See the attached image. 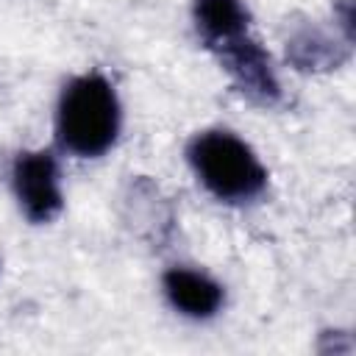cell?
Returning a JSON list of instances; mask_svg holds the SVG:
<instances>
[{"instance_id":"6da1fadb","label":"cell","mask_w":356,"mask_h":356,"mask_svg":"<svg viewBox=\"0 0 356 356\" xmlns=\"http://www.w3.org/2000/svg\"><path fill=\"white\" fill-rule=\"evenodd\" d=\"M120 128L114 89L100 75L75 78L58 103V139L78 156H100L111 147Z\"/></svg>"},{"instance_id":"7a4b0ae2","label":"cell","mask_w":356,"mask_h":356,"mask_svg":"<svg viewBox=\"0 0 356 356\" xmlns=\"http://www.w3.org/2000/svg\"><path fill=\"white\" fill-rule=\"evenodd\" d=\"M189 161L206 189L220 200H248L267 184V172L253 150L225 131L195 136L189 145Z\"/></svg>"},{"instance_id":"3957f363","label":"cell","mask_w":356,"mask_h":356,"mask_svg":"<svg viewBox=\"0 0 356 356\" xmlns=\"http://www.w3.org/2000/svg\"><path fill=\"white\" fill-rule=\"evenodd\" d=\"M14 189L19 206L33 222H47L61 209L58 192V170L47 150L22 153L14 164Z\"/></svg>"},{"instance_id":"277c9868","label":"cell","mask_w":356,"mask_h":356,"mask_svg":"<svg viewBox=\"0 0 356 356\" xmlns=\"http://www.w3.org/2000/svg\"><path fill=\"white\" fill-rule=\"evenodd\" d=\"M220 50H222V58H225L228 70L236 75V81L245 92H250L256 97H275L278 95V83L270 72L267 56L253 42H248L245 33L220 44Z\"/></svg>"},{"instance_id":"5b68a950","label":"cell","mask_w":356,"mask_h":356,"mask_svg":"<svg viewBox=\"0 0 356 356\" xmlns=\"http://www.w3.org/2000/svg\"><path fill=\"white\" fill-rule=\"evenodd\" d=\"M164 289L172 306L189 317H209L222 303V289L211 278L192 270H170L164 275Z\"/></svg>"},{"instance_id":"8992f818","label":"cell","mask_w":356,"mask_h":356,"mask_svg":"<svg viewBox=\"0 0 356 356\" xmlns=\"http://www.w3.org/2000/svg\"><path fill=\"white\" fill-rule=\"evenodd\" d=\"M195 19H197V28L203 31L206 42L220 47L245 33L248 14L239 6V0H197Z\"/></svg>"}]
</instances>
